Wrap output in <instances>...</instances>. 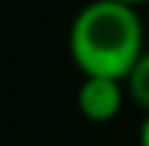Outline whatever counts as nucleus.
<instances>
[{"label":"nucleus","instance_id":"f03ea898","mask_svg":"<svg viewBox=\"0 0 149 146\" xmlns=\"http://www.w3.org/2000/svg\"><path fill=\"white\" fill-rule=\"evenodd\" d=\"M77 106L80 112L95 120V123H106L112 120L120 106H123V89L120 80H109V77H86L77 89Z\"/></svg>","mask_w":149,"mask_h":146},{"label":"nucleus","instance_id":"20e7f679","mask_svg":"<svg viewBox=\"0 0 149 146\" xmlns=\"http://www.w3.org/2000/svg\"><path fill=\"white\" fill-rule=\"evenodd\" d=\"M141 146H149V115L143 120V126H141Z\"/></svg>","mask_w":149,"mask_h":146},{"label":"nucleus","instance_id":"f257e3e1","mask_svg":"<svg viewBox=\"0 0 149 146\" xmlns=\"http://www.w3.org/2000/svg\"><path fill=\"white\" fill-rule=\"evenodd\" d=\"M69 52L86 77L126 80L143 57V26L135 9L95 0L74 15Z\"/></svg>","mask_w":149,"mask_h":146},{"label":"nucleus","instance_id":"7ed1b4c3","mask_svg":"<svg viewBox=\"0 0 149 146\" xmlns=\"http://www.w3.org/2000/svg\"><path fill=\"white\" fill-rule=\"evenodd\" d=\"M126 83H129L132 100H135L141 109H146V115H149V52H143V57L138 60V66H135L132 74L126 77Z\"/></svg>","mask_w":149,"mask_h":146},{"label":"nucleus","instance_id":"39448f33","mask_svg":"<svg viewBox=\"0 0 149 146\" xmlns=\"http://www.w3.org/2000/svg\"><path fill=\"white\" fill-rule=\"evenodd\" d=\"M112 3H120V6H129V9H135L138 3H146V0H112Z\"/></svg>","mask_w":149,"mask_h":146}]
</instances>
